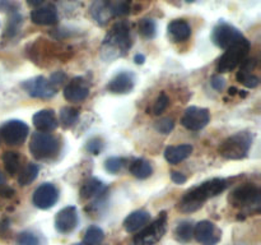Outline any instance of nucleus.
I'll return each instance as SVG.
<instances>
[{"instance_id":"f257e3e1","label":"nucleus","mask_w":261,"mask_h":245,"mask_svg":"<svg viewBox=\"0 0 261 245\" xmlns=\"http://www.w3.org/2000/svg\"><path fill=\"white\" fill-rule=\"evenodd\" d=\"M227 185H228L227 180L221 178H214L208 181H204L186 191L185 195L178 202V209L185 213L198 211L208 199L217 197L222 191L226 190Z\"/></svg>"},{"instance_id":"f03ea898","label":"nucleus","mask_w":261,"mask_h":245,"mask_svg":"<svg viewBox=\"0 0 261 245\" xmlns=\"http://www.w3.org/2000/svg\"><path fill=\"white\" fill-rule=\"evenodd\" d=\"M103 46H107V53L114 54V58L122 56L132 46V36H130V26L126 22L115 23L114 27L107 33L103 41Z\"/></svg>"},{"instance_id":"7ed1b4c3","label":"nucleus","mask_w":261,"mask_h":245,"mask_svg":"<svg viewBox=\"0 0 261 245\" xmlns=\"http://www.w3.org/2000/svg\"><path fill=\"white\" fill-rule=\"evenodd\" d=\"M250 48H251V43L245 37H241L231 46L224 48L226 51L221 56V59L218 60V65H217L219 73H228V71L236 69L247 58Z\"/></svg>"},{"instance_id":"20e7f679","label":"nucleus","mask_w":261,"mask_h":245,"mask_svg":"<svg viewBox=\"0 0 261 245\" xmlns=\"http://www.w3.org/2000/svg\"><path fill=\"white\" fill-rule=\"evenodd\" d=\"M252 145V134L249 132H240L227 138L219 147L218 152L227 160H241L249 153Z\"/></svg>"},{"instance_id":"39448f33","label":"nucleus","mask_w":261,"mask_h":245,"mask_svg":"<svg viewBox=\"0 0 261 245\" xmlns=\"http://www.w3.org/2000/svg\"><path fill=\"white\" fill-rule=\"evenodd\" d=\"M30 151L37 160L51 158L58 153L59 140L47 132H36L31 137Z\"/></svg>"},{"instance_id":"423d86ee","label":"nucleus","mask_w":261,"mask_h":245,"mask_svg":"<svg viewBox=\"0 0 261 245\" xmlns=\"http://www.w3.org/2000/svg\"><path fill=\"white\" fill-rule=\"evenodd\" d=\"M166 230H167V214L166 212H162L157 219H154L148 226L143 227L142 231L135 235L132 245H155L166 234Z\"/></svg>"},{"instance_id":"0eeeda50","label":"nucleus","mask_w":261,"mask_h":245,"mask_svg":"<svg viewBox=\"0 0 261 245\" xmlns=\"http://www.w3.org/2000/svg\"><path fill=\"white\" fill-rule=\"evenodd\" d=\"M229 203L237 208H251L259 207L260 189L252 184L239 186L229 195Z\"/></svg>"},{"instance_id":"6e6552de","label":"nucleus","mask_w":261,"mask_h":245,"mask_svg":"<svg viewBox=\"0 0 261 245\" xmlns=\"http://www.w3.org/2000/svg\"><path fill=\"white\" fill-rule=\"evenodd\" d=\"M30 128L22 120H8L0 127V135L9 145H19L24 143Z\"/></svg>"},{"instance_id":"1a4fd4ad","label":"nucleus","mask_w":261,"mask_h":245,"mask_svg":"<svg viewBox=\"0 0 261 245\" xmlns=\"http://www.w3.org/2000/svg\"><path fill=\"white\" fill-rule=\"evenodd\" d=\"M22 87L31 97L35 99H51L55 96L58 89L51 84L50 79L45 77H35L32 79L23 82Z\"/></svg>"},{"instance_id":"9d476101","label":"nucleus","mask_w":261,"mask_h":245,"mask_svg":"<svg viewBox=\"0 0 261 245\" xmlns=\"http://www.w3.org/2000/svg\"><path fill=\"white\" fill-rule=\"evenodd\" d=\"M211 120V112L208 109L198 106H190L186 109L181 124L189 130H200L204 127H206Z\"/></svg>"},{"instance_id":"9b49d317","label":"nucleus","mask_w":261,"mask_h":245,"mask_svg":"<svg viewBox=\"0 0 261 245\" xmlns=\"http://www.w3.org/2000/svg\"><path fill=\"white\" fill-rule=\"evenodd\" d=\"M241 37H244V35L236 27L224 22L216 26L213 30V35H212L213 42L221 48H227Z\"/></svg>"},{"instance_id":"f8f14e48","label":"nucleus","mask_w":261,"mask_h":245,"mask_svg":"<svg viewBox=\"0 0 261 245\" xmlns=\"http://www.w3.org/2000/svg\"><path fill=\"white\" fill-rule=\"evenodd\" d=\"M33 204L40 209L53 208L59 201V190L54 184L43 183L33 193Z\"/></svg>"},{"instance_id":"ddd939ff","label":"nucleus","mask_w":261,"mask_h":245,"mask_svg":"<svg viewBox=\"0 0 261 245\" xmlns=\"http://www.w3.org/2000/svg\"><path fill=\"white\" fill-rule=\"evenodd\" d=\"M194 237L201 245H217L221 241L222 232L213 222L200 221L194 226Z\"/></svg>"},{"instance_id":"4468645a","label":"nucleus","mask_w":261,"mask_h":245,"mask_svg":"<svg viewBox=\"0 0 261 245\" xmlns=\"http://www.w3.org/2000/svg\"><path fill=\"white\" fill-rule=\"evenodd\" d=\"M89 83L83 77H74L64 88V97L69 102H82L88 97Z\"/></svg>"},{"instance_id":"2eb2a0df","label":"nucleus","mask_w":261,"mask_h":245,"mask_svg":"<svg viewBox=\"0 0 261 245\" xmlns=\"http://www.w3.org/2000/svg\"><path fill=\"white\" fill-rule=\"evenodd\" d=\"M79 222L78 211L74 206L64 207L56 213L55 227L60 234H69L76 227Z\"/></svg>"},{"instance_id":"dca6fc26","label":"nucleus","mask_w":261,"mask_h":245,"mask_svg":"<svg viewBox=\"0 0 261 245\" xmlns=\"http://www.w3.org/2000/svg\"><path fill=\"white\" fill-rule=\"evenodd\" d=\"M135 79L133 73L130 71H122L116 74L107 84V91L115 94H125L129 93L134 88Z\"/></svg>"},{"instance_id":"f3484780","label":"nucleus","mask_w":261,"mask_h":245,"mask_svg":"<svg viewBox=\"0 0 261 245\" xmlns=\"http://www.w3.org/2000/svg\"><path fill=\"white\" fill-rule=\"evenodd\" d=\"M33 125L38 132H53L58 128V119L54 110L45 109L36 112L32 117Z\"/></svg>"},{"instance_id":"a211bd4d","label":"nucleus","mask_w":261,"mask_h":245,"mask_svg":"<svg viewBox=\"0 0 261 245\" xmlns=\"http://www.w3.org/2000/svg\"><path fill=\"white\" fill-rule=\"evenodd\" d=\"M31 19L38 26H53L58 23L59 17L54 5H45V7L36 8L31 13Z\"/></svg>"},{"instance_id":"6ab92c4d","label":"nucleus","mask_w":261,"mask_h":245,"mask_svg":"<svg viewBox=\"0 0 261 245\" xmlns=\"http://www.w3.org/2000/svg\"><path fill=\"white\" fill-rule=\"evenodd\" d=\"M150 221V213L144 209H138L132 212L124 221V229L127 232H135L143 229Z\"/></svg>"},{"instance_id":"aec40b11","label":"nucleus","mask_w":261,"mask_h":245,"mask_svg":"<svg viewBox=\"0 0 261 245\" xmlns=\"http://www.w3.org/2000/svg\"><path fill=\"white\" fill-rule=\"evenodd\" d=\"M193 153V145L181 144V145H170L165 151V158L171 165H177L182 162Z\"/></svg>"},{"instance_id":"412c9836","label":"nucleus","mask_w":261,"mask_h":245,"mask_svg":"<svg viewBox=\"0 0 261 245\" xmlns=\"http://www.w3.org/2000/svg\"><path fill=\"white\" fill-rule=\"evenodd\" d=\"M168 33L175 42H182L191 36V27L182 19H176L168 24Z\"/></svg>"},{"instance_id":"4be33fe9","label":"nucleus","mask_w":261,"mask_h":245,"mask_svg":"<svg viewBox=\"0 0 261 245\" xmlns=\"http://www.w3.org/2000/svg\"><path fill=\"white\" fill-rule=\"evenodd\" d=\"M105 190H106V186L99 179L91 178L83 184L79 194H81L82 199H92L94 197H99L105 194Z\"/></svg>"},{"instance_id":"5701e85b","label":"nucleus","mask_w":261,"mask_h":245,"mask_svg":"<svg viewBox=\"0 0 261 245\" xmlns=\"http://www.w3.org/2000/svg\"><path fill=\"white\" fill-rule=\"evenodd\" d=\"M130 173L138 179H148L153 174V167L149 161L144 158H137L130 165Z\"/></svg>"},{"instance_id":"b1692460","label":"nucleus","mask_w":261,"mask_h":245,"mask_svg":"<svg viewBox=\"0 0 261 245\" xmlns=\"http://www.w3.org/2000/svg\"><path fill=\"white\" fill-rule=\"evenodd\" d=\"M92 15L97 23L105 24L110 17H111V10H110V3L106 0H96L92 5Z\"/></svg>"},{"instance_id":"393cba45","label":"nucleus","mask_w":261,"mask_h":245,"mask_svg":"<svg viewBox=\"0 0 261 245\" xmlns=\"http://www.w3.org/2000/svg\"><path fill=\"white\" fill-rule=\"evenodd\" d=\"M3 163H4L5 171L9 175H15L19 170L20 166V157L14 151H7L3 155Z\"/></svg>"},{"instance_id":"a878e982","label":"nucleus","mask_w":261,"mask_h":245,"mask_svg":"<svg viewBox=\"0 0 261 245\" xmlns=\"http://www.w3.org/2000/svg\"><path fill=\"white\" fill-rule=\"evenodd\" d=\"M38 171H40V167H38L36 163H28V165L20 171L19 175H18V183H19V185L25 186L32 184L33 181L36 180V178L38 176Z\"/></svg>"},{"instance_id":"bb28decb","label":"nucleus","mask_w":261,"mask_h":245,"mask_svg":"<svg viewBox=\"0 0 261 245\" xmlns=\"http://www.w3.org/2000/svg\"><path fill=\"white\" fill-rule=\"evenodd\" d=\"M79 117V111L74 107L65 106L60 110L59 115V121L61 122L64 128H71L76 122Z\"/></svg>"},{"instance_id":"cd10ccee","label":"nucleus","mask_w":261,"mask_h":245,"mask_svg":"<svg viewBox=\"0 0 261 245\" xmlns=\"http://www.w3.org/2000/svg\"><path fill=\"white\" fill-rule=\"evenodd\" d=\"M176 239L181 242H189L194 236V225L190 221H182L175 229Z\"/></svg>"},{"instance_id":"c85d7f7f","label":"nucleus","mask_w":261,"mask_h":245,"mask_svg":"<svg viewBox=\"0 0 261 245\" xmlns=\"http://www.w3.org/2000/svg\"><path fill=\"white\" fill-rule=\"evenodd\" d=\"M105 232L101 227L91 226L87 229L84 235V244L86 245H98L103 241Z\"/></svg>"},{"instance_id":"c756f323","label":"nucleus","mask_w":261,"mask_h":245,"mask_svg":"<svg viewBox=\"0 0 261 245\" xmlns=\"http://www.w3.org/2000/svg\"><path fill=\"white\" fill-rule=\"evenodd\" d=\"M138 31L140 35L145 38H154L155 33H157V27H155V22L149 18H144V19L139 20L138 23Z\"/></svg>"},{"instance_id":"7c9ffc66","label":"nucleus","mask_w":261,"mask_h":245,"mask_svg":"<svg viewBox=\"0 0 261 245\" xmlns=\"http://www.w3.org/2000/svg\"><path fill=\"white\" fill-rule=\"evenodd\" d=\"M236 78L240 83H242L245 87H247V88H256L260 84L259 77H256L252 73H249V71L240 70L239 73H237Z\"/></svg>"},{"instance_id":"2f4dec72","label":"nucleus","mask_w":261,"mask_h":245,"mask_svg":"<svg viewBox=\"0 0 261 245\" xmlns=\"http://www.w3.org/2000/svg\"><path fill=\"white\" fill-rule=\"evenodd\" d=\"M110 10H111V15L121 17V15L129 14L130 5L126 0H116L115 3L110 4Z\"/></svg>"},{"instance_id":"473e14b6","label":"nucleus","mask_w":261,"mask_h":245,"mask_svg":"<svg viewBox=\"0 0 261 245\" xmlns=\"http://www.w3.org/2000/svg\"><path fill=\"white\" fill-rule=\"evenodd\" d=\"M154 128L157 132L162 133V134H170L175 128V121L171 117H163V119L155 121Z\"/></svg>"},{"instance_id":"72a5a7b5","label":"nucleus","mask_w":261,"mask_h":245,"mask_svg":"<svg viewBox=\"0 0 261 245\" xmlns=\"http://www.w3.org/2000/svg\"><path fill=\"white\" fill-rule=\"evenodd\" d=\"M15 245H40V240L32 232H22L18 235L17 240H15Z\"/></svg>"},{"instance_id":"f704fd0d","label":"nucleus","mask_w":261,"mask_h":245,"mask_svg":"<svg viewBox=\"0 0 261 245\" xmlns=\"http://www.w3.org/2000/svg\"><path fill=\"white\" fill-rule=\"evenodd\" d=\"M86 148H87V151H88L89 153L97 156V155H99L102 151H103L105 143H103V140H102L99 137H93V138H91L88 142H87Z\"/></svg>"},{"instance_id":"c9c22d12","label":"nucleus","mask_w":261,"mask_h":245,"mask_svg":"<svg viewBox=\"0 0 261 245\" xmlns=\"http://www.w3.org/2000/svg\"><path fill=\"white\" fill-rule=\"evenodd\" d=\"M124 166V160L120 157H110L105 161V168L111 174L119 173Z\"/></svg>"},{"instance_id":"e433bc0d","label":"nucleus","mask_w":261,"mask_h":245,"mask_svg":"<svg viewBox=\"0 0 261 245\" xmlns=\"http://www.w3.org/2000/svg\"><path fill=\"white\" fill-rule=\"evenodd\" d=\"M168 104H170V99L167 97V94L161 93L160 96L157 97V100H155L154 105H153V114H162V112L168 107Z\"/></svg>"},{"instance_id":"4c0bfd02","label":"nucleus","mask_w":261,"mask_h":245,"mask_svg":"<svg viewBox=\"0 0 261 245\" xmlns=\"http://www.w3.org/2000/svg\"><path fill=\"white\" fill-rule=\"evenodd\" d=\"M20 24H22V17H20L18 13H14V14H12V17H10L9 22H8V27L5 31H7V33L9 36H14L15 33L19 31Z\"/></svg>"},{"instance_id":"58836bf2","label":"nucleus","mask_w":261,"mask_h":245,"mask_svg":"<svg viewBox=\"0 0 261 245\" xmlns=\"http://www.w3.org/2000/svg\"><path fill=\"white\" fill-rule=\"evenodd\" d=\"M64 81H65V74H64L63 71H56V73L53 74V76H51V78H50L51 84H53V86L55 87L56 89H58L59 87L63 84Z\"/></svg>"},{"instance_id":"ea45409f","label":"nucleus","mask_w":261,"mask_h":245,"mask_svg":"<svg viewBox=\"0 0 261 245\" xmlns=\"http://www.w3.org/2000/svg\"><path fill=\"white\" fill-rule=\"evenodd\" d=\"M211 84L214 89H217V91H222V89L224 88V86H226V81H224L221 76H216L212 78Z\"/></svg>"},{"instance_id":"a19ab883","label":"nucleus","mask_w":261,"mask_h":245,"mask_svg":"<svg viewBox=\"0 0 261 245\" xmlns=\"http://www.w3.org/2000/svg\"><path fill=\"white\" fill-rule=\"evenodd\" d=\"M15 9V3L13 0H0V12H10Z\"/></svg>"},{"instance_id":"79ce46f5","label":"nucleus","mask_w":261,"mask_h":245,"mask_svg":"<svg viewBox=\"0 0 261 245\" xmlns=\"http://www.w3.org/2000/svg\"><path fill=\"white\" fill-rule=\"evenodd\" d=\"M171 179H172L173 183L176 184H185L186 180H188V178H186L184 174L178 173V171H172V173H171Z\"/></svg>"},{"instance_id":"37998d69","label":"nucleus","mask_w":261,"mask_h":245,"mask_svg":"<svg viewBox=\"0 0 261 245\" xmlns=\"http://www.w3.org/2000/svg\"><path fill=\"white\" fill-rule=\"evenodd\" d=\"M25 2H27V4L30 5V7L38 8V7H41L43 3H45V0H25Z\"/></svg>"},{"instance_id":"c03bdc74","label":"nucleus","mask_w":261,"mask_h":245,"mask_svg":"<svg viewBox=\"0 0 261 245\" xmlns=\"http://www.w3.org/2000/svg\"><path fill=\"white\" fill-rule=\"evenodd\" d=\"M134 61L137 64H140V65H142V64H144V61H145V56L143 55V54H137L134 58Z\"/></svg>"},{"instance_id":"a18cd8bd","label":"nucleus","mask_w":261,"mask_h":245,"mask_svg":"<svg viewBox=\"0 0 261 245\" xmlns=\"http://www.w3.org/2000/svg\"><path fill=\"white\" fill-rule=\"evenodd\" d=\"M0 193H2L4 197H12L13 194H14V191H13V189L10 188H3L0 189Z\"/></svg>"},{"instance_id":"49530a36","label":"nucleus","mask_w":261,"mask_h":245,"mask_svg":"<svg viewBox=\"0 0 261 245\" xmlns=\"http://www.w3.org/2000/svg\"><path fill=\"white\" fill-rule=\"evenodd\" d=\"M5 184V176H4V174L2 173V171H0V188H2L3 185H4Z\"/></svg>"},{"instance_id":"de8ad7c7","label":"nucleus","mask_w":261,"mask_h":245,"mask_svg":"<svg viewBox=\"0 0 261 245\" xmlns=\"http://www.w3.org/2000/svg\"><path fill=\"white\" fill-rule=\"evenodd\" d=\"M236 92H237V89H236V88H233V87H232V88H229V92H228V93H229V94H234V93H236Z\"/></svg>"},{"instance_id":"09e8293b","label":"nucleus","mask_w":261,"mask_h":245,"mask_svg":"<svg viewBox=\"0 0 261 245\" xmlns=\"http://www.w3.org/2000/svg\"><path fill=\"white\" fill-rule=\"evenodd\" d=\"M186 2H188V3H194V2H195V0H186Z\"/></svg>"},{"instance_id":"8fccbe9b","label":"nucleus","mask_w":261,"mask_h":245,"mask_svg":"<svg viewBox=\"0 0 261 245\" xmlns=\"http://www.w3.org/2000/svg\"><path fill=\"white\" fill-rule=\"evenodd\" d=\"M74 245H84V244H82V242H79V244H74Z\"/></svg>"}]
</instances>
